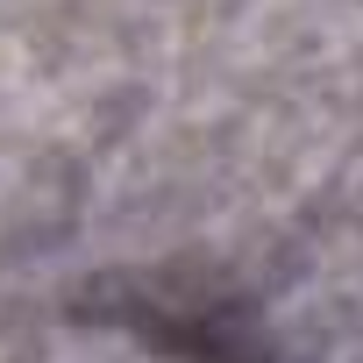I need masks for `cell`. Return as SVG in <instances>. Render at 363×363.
<instances>
[{"mask_svg": "<svg viewBox=\"0 0 363 363\" xmlns=\"http://www.w3.org/2000/svg\"><path fill=\"white\" fill-rule=\"evenodd\" d=\"M65 363H164L157 349L143 356V349H128V342H93V349H79V356H65Z\"/></svg>", "mask_w": 363, "mask_h": 363, "instance_id": "1", "label": "cell"}]
</instances>
